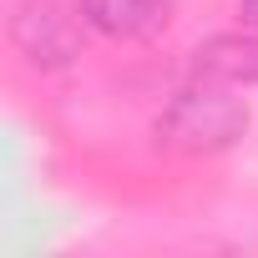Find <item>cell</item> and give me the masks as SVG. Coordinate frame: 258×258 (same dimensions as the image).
I'll return each instance as SVG.
<instances>
[{
	"instance_id": "cell-1",
	"label": "cell",
	"mask_w": 258,
	"mask_h": 258,
	"mask_svg": "<svg viewBox=\"0 0 258 258\" xmlns=\"http://www.w3.org/2000/svg\"><path fill=\"white\" fill-rule=\"evenodd\" d=\"M233 91L238 86L192 81L157 116V137L177 152H223V147H233L248 132V101L233 96Z\"/></svg>"
},
{
	"instance_id": "cell-2",
	"label": "cell",
	"mask_w": 258,
	"mask_h": 258,
	"mask_svg": "<svg viewBox=\"0 0 258 258\" xmlns=\"http://www.w3.org/2000/svg\"><path fill=\"white\" fill-rule=\"evenodd\" d=\"M11 36L16 46L26 51V61L56 71V66H71L81 56V36L71 26V16L51 0H21L16 16H11Z\"/></svg>"
},
{
	"instance_id": "cell-3",
	"label": "cell",
	"mask_w": 258,
	"mask_h": 258,
	"mask_svg": "<svg viewBox=\"0 0 258 258\" xmlns=\"http://www.w3.org/2000/svg\"><path fill=\"white\" fill-rule=\"evenodd\" d=\"M192 81L258 86V36H213L192 51Z\"/></svg>"
},
{
	"instance_id": "cell-4",
	"label": "cell",
	"mask_w": 258,
	"mask_h": 258,
	"mask_svg": "<svg viewBox=\"0 0 258 258\" xmlns=\"http://www.w3.org/2000/svg\"><path fill=\"white\" fill-rule=\"evenodd\" d=\"M81 21L111 41H142L167 26V0H81Z\"/></svg>"
},
{
	"instance_id": "cell-5",
	"label": "cell",
	"mask_w": 258,
	"mask_h": 258,
	"mask_svg": "<svg viewBox=\"0 0 258 258\" xmlns=\"http://www.w3.org/2000/svg\"><path fill=\"white\" fill-rule=\"evenodd\" d=\"M238 16H243V26H258V0H238Z\"/></svg>"
}]
</instances>
